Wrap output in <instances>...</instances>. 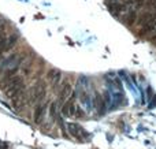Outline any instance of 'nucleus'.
I'll return each instance as SVG.
<instances>
[{"mask_svg": "<svg viewBox=\"0 0 156 149\" xmlns=\"http://www.w3.org/2000/svg\"><path fill=\"white\" fill-rule=\"evenodd\" d=\"M23 90H25V84H23V77L22 75H14V77L8 78L6 88H4L6 96L10 97V99L15 97Z\"/></svg>", "mask_w": 156, "mask_h": 149, "instance_id": "1", "label": "nucleus"}, {"mask_svg": "<svg viewBox=\"0 0 156 149\" xmlns=\"http://www.w3.org/2000/svg\"><path fill=\"white\" fill-rule=\"evenodd\" d=\"M45 92H47V88L43 82L40 84H36L33 85L32 88L29 89L28 92V101L29 103H36L37 100H41L44 96H45Z\"/></svg>", "mask_w": 156, "mask_h": 149, "instance_id": "2", "label": "nucleus"}, {"mask_svg": "<svg viewBox=\"0 0 156 149\" xmlns=\"http://www.w3.org/2000/svg\"><path fill=\"white\" fill-rule=\"evenodd\" d=\"M47 112V104H41V105L36 107L34 112H33V119H34V123H41L44 121V116H45Z\"/></svg>", "mask_w": 156, "mask_h": 149, "instance_id": "3", "label": "nucleus"}, {"mask_svg": "<svg viewBox=\"0 0 156 149\" xmlns=\"http://www.w3.org/2000/svg\"><path fill=\"white\" fill-rule=\"evenodd\" d=\"M47 77H48V79H50V82H51V86H52V88H55V86H56L58 84L61 82L62 73L59 70H56V68H51V70L48 71Z\"/></svg>", "mask_w": 156, "mask_h": 149, "instance_id": "4", "label": "nucleus"}, {"mask_svg": "<svg viewBox=\"0 0 156 149\" xmlns=\"http://www.w3.org/2000/svg\"><path fill=\"white\" fill-rule=\"evenodd\" d=\"M26 99H28V96H26L25 90H23V92H21L19 94H17L15 97H12V104H14L15 110H21L22 107L25 105Z\"/></svg>", "mask_w": 156, "mask_h": 149, "instance_id": "5", "label": "nucleus"}, {"mask_svg": "<svg viewBox=\"0 0 156 149\" xmlns=\"http://www.w3.org/2000/svg\"><path fill=\"white\" fill-rule=\"evenodd\" d=\"M18 39H19V37H18V34H15V33H12L11 36H8L7 40H6V45H4V52H8V51L12 49V48L17 45Z\"/></svg>", "mask_w": 156, "mask_h": 149, "instance_id": "6", "label": "nucleus"}, {"mask_svg": "<svg viewBox=\"0 0 156 149\" xmlns=\"http://www.w3.org/2000/svg\"><path fill=\"white\" fill-rule=\"evenodd\" d=\"M70 93H71V85H70V82H64V85L62 86L61 89V92H59V100H61L62 103L63 101H66L67 100V97L70 96Z\"/></svg>", "mask_w": 156, "mask_h": 149, "instance_id": "7", "label": "nucleus"}, {"mask_svg": "<svg viewBox=\"0 0 156 149\" xmlns=\"http://www.w3.org/2000/svg\"><path fill=\"white\" fill-rule=\"evenodd\" d=\"M156 29V15L145 25H142V34H149Z\"/></svg>", "mask_w": 156, "mask_h": 149, "instance_id": "8", "label": "nucleus"}, {"mask_svg": "<svg viewBox=\"0 0 156 149\" xmlns=\"http://www.w3.org/2000/svg\"><path fill=\"white\" fill-rule=\"evenodd\" d=\"M95 105L97 107L99 114H104L106 112V103H104V99L100 94H96L95 96Z\"/></svg>", "mask_w": 156, "mask_h": 149, "instance_id": "9", "label": "nucleus"}, {"mask_svg": "<svg viewBox=\"0 0 156 149\" xmlns=\"http://www.w3.org/2000/svg\"><path fill=\"white\" fill-rule=\"evenodd\" d=\"M153 17H155V14H152V12H148V11H147V12H144V14L139 18V19H140L139 23H140V25H145V23H148V22L151 21Z\"/></svg>", "mask_w": 156, "mask_h": 149, "instance_id": "10", "label": "nucleus"}, {"mask_svg": "<svg viewBox=\"0 0 156 149\" xmlns=\"http://www.w3.org/2000/svg\"><path fill=\"white\" fill-rule=\"evenodd\" d=\"M67 127L71 134L74 135V137H77V138H79V126H77L75 123H69Z\"/></svg>", "mask_w": 156, "mask_h": 149, "instance_id": "11", "label": "nucleus"}, {"mask_svg": "<svg viewBox=\"0 0 156 149\" xmlns=\"http://www.w3.org/2000/svg\"><path fill=\"white\" fill-rule=\"evenodd\" d=\"M56 114H58V103L56 101H53L50 107V115H51V118L55 119V118H56Z\"/></svg>", "mask_w": 156, "mask_h": 149, "instance_id": "12", "label": "nucleus"}, {"mask_svg": "<svg viewBox=\"0 0 156 149\" xmlns=\"http://www.w3.org/2000/svg\"><path fill=\"white\" fill-rule=\"evenodd\" d=\"M136 18H137V15H136V11L131 10L129 11V15H128V25H133L136 21Z\"/></svg>", "mask_w": 156, "mask_h": 149, "instance_id": "13", "label": "nucleus"}, {"mask_svg": "<svg viewBox=\"0 0 156 149\" xmlns=\"http://www.w3.org/2000/svg\"><path fill=\"white\" fill-rule=\"evenodd\" d=\"M70 101L71 100H69V101H66L63 105V108H62V112H63L64 116H69V107H70Z\"/></svg>", "mask_w": 156, "mask_h": 149, "instance_id": "14", "label": "nucleus"}, {"mask_svg": "<svg viewBox=\"0 0 156 149\" xmlns=\"http://www.w3.org/2000/svg\"><path fill=\"white\" fill-rule=\"evenodd\" d=\"M133 1H134V4L137 6V8L142 7V6H144V3H145V0H133Z\"/></svg>", "mask_w": 156, "mask_h": 149, "instance_id": "15", "label": "nucleus"}, {"mask_svg": "<svg viewBox=\"0 0 156 149\" xmlns=\"http://www.w3.org/2000/svg\"><path fill=\"white\" fill-rule=\"evenodd\" d=\"M0 146H1V144H0Z\"/></svg>", "mask_w": 156, "mask_h": 149, "instance_id": "16", "label": "nucleus"}]
</instances>
